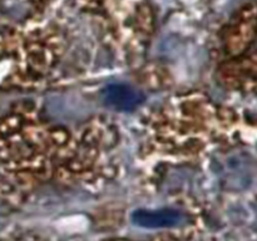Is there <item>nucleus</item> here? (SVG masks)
I'll return each mask as SVG.
<instances>
[{
  "label": "nucleus",
  "instance_id": "f257e3e1",
  "mask_svg": "<svg viewBox=\"0 0 257 241\" xmlns=\"http://www.w3.org/2000/svg\"><path fill=\"white\" fill-rule=\"evenodd\" d=\"M133 222L146 228L173 227L181 223L182 215L176 210H138L132 216Z\"/></svg>",
  "mask_w": 257,
  "mask_h": 241
},
{
  "label": "nucleus",
  "instance_id": "f03ea898",
  "mask_svg": "<svg viewBox=\"0 0 257 241\" xmlns=\"http://www.w3.org/2000/svg\"><path fill=\"white\" fill-rule=\"evenodd\" d=\"M103 99L109 107L118 110L133 109L141 102V93L127 84L108 85L103 90Z\"/></svg>",
  "mask_w": 257,
  "mask_h": 241
}]
</instances>
